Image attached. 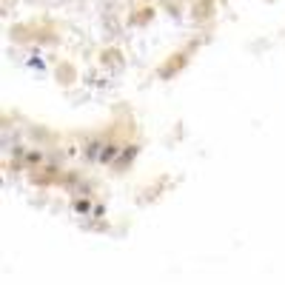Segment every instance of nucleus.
Returning a JSON list of instances; mask_svg holds the SVG:
<instances>
[{
    "label": "nucleus",
    "mask_w": 285,
    "mask_h": 285,
    "mask_svg": "<svg viewBox=\"0 0 285 285\" xmlns=\"http://www.w3.org/2000/svg\"><path fill=\"white\" fill-rule=\"evenodd\" d=\"M117 154H120L117 143H106V146H103V154H100V163H114Z\"/></svg>",
    "instance_id": "1"
},
{
    "label": "nucleus",
    "mask_w": 285,
    "mask_h": 285,
    "mask_svg": "<svg viewBox=\"0 0 285 285\" xmlns=\"http://www.w3.org/2000/svg\"><path fill=\"white\" fill-rule=\"evenodd\" d=\"M100 149H103L100 140H88V143H86V151H83V154L88 157V160H100V154H103Z\"/></svg>",
    "instance_id": "2"
},
{
    "label": "nucleus",
    "mask_w": 285,
    "mask_h": 285,
    "mask_svg": "<svg viewBox=\"0 0 285 285\" xmlns=\"http://www.w3.org/2000/svg\"><path fill=\"white\" fill-rule=\"evenodd\" d=\"M134 154H137V146H129V151H126V154L120 157V166H126V163H129V160H132Z\"/></svg>",
    "instance_id": "3"
}]
</instances>
